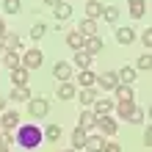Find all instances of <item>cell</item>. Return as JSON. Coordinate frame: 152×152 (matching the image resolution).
<instances>
[{
	"instance_id": "cell-9",
	"label": "cell",
	"mask_w": 152,
	"mask_h": 152,
	"mask_svg": "<svg viewBox=\"0 0 152 152\" xmlns=\"http://www.w3.org/2000/svg\"><path fill=\"white\" fill-rule=\"evenodd\" d=\"M3 64L8 66V69H17V66H22V56L17 50H6L3 53Z\"/></svg>"
},
{
	"instance_id": "cell-26",
	"label": "cell",
	"mask_w": 152,
	"mask_h": 152,
	"mask_svg": "<svg viewBox=\"0 0 152 152\" xmlns=\"http://www.w3.org/2000/svg\"><path fill=\"white\" fill-rule=\"evenodd\" d=\"M100 14H102V6L97 3V0H88V3H86V17H88V20H97Z\"/></svg>"
},
{
	"instance_id": "cell-7",
	"label": "cell",
	"mask_w": 152,
	"mask_h": 152,
	"mask_svg": "<svg viewBox=\"0 0 152 152\" xmlns=\"http://www.w3.org/2000/svg\"><path fill=\"white\" fill-rule=\"evenodd\" d=\"M97 83L102 88H108V91H113L119 86V77H116V72H102V75H97Z\"/></svg>"
},
{
	"instance_id": "cell-15",
	"label": "cell",
	"mask_w": 152,
	"mask_h": 152,
	"mask_svg": "<svg viewBox=\"0 0 152 152\" xmlns=\"http://www.w3.org/2000/svg\"><path fill=\"white\" fill-rule=\"evenodd\" d=\"M91 108H94V113H97V116H108V113L113 111V100H94Z\"/></svg>"
},
{
	"instance_id": "cell-39",
	"label": "cell",
	"mask_w": 152,
	"mask_h": 152,
	"mask_svg": "<svg viewBox=\"0 0 152 152\" xmlns=\"http://www.w3.org/2000/svg\"><path fill=\"white\" fill-rule=\"evenodd\" d=\"M6 36V25H3V20H0V39Z\"/></svg>"
},
{
	"instance_id": "cell-37",
	"label": "cell",
	"mask_w": 152,
	"mask_h": 152,
	"mask_svg": "<svg viewBox=\"0 0 152 152\" xmlns=\"http://www.w3.org/2000/svg\"><path fill=\"white\" fill-rule=\"evenodd\" d=\"M102 152H122V147H119V144H105Z\"/></svg>"
},
{
	"instance_id": "cell-24",
	"label": "cell",
	"mask_w": 152,
	"mask_h": 152,
	"mask_svg": "<svg viewBox=\"0 0 152 152\" xmlns=\"http://www.w3.org/2000/svg\"><path fill=\"white\" fill-rule=\"evenodd\" d=\"M91 58H94V56H88L86 50H77V53H75V64H77L80 69H88V66H91Z\"/></svg>"
},
{
	"instance_id": "cell-16",
	"label": "cell",
	"mask_w": 152,
	"mask_h": 152,
	"mask_svg": "<svg viewBox=\"0 0 152 152\" xmlns=\"http://www.w3.org/2000/svg\"><path fill=\"white\" fill-rule=\"evenodd\" d=\"M75 97L80 100V105H83V108H91V105H94V100H97L94 88H80V94H75Z\"/></svg>"
},
{
	"instance_id": "cell-4",
	"label": "cell",
	"mask_w": 152,
	"mask_h": 152,
	"mask_svg": "<svg viewBox=\"0 0 152 152\" xmlns=\"http://www.w3.org/2000/svg\"><path fill=\"white\" fill-rule=\"evenodd\" d=\"M97 127H100L105 136H116V130H119V124L113 122V116L108 113V116H97Z\"/></svg>"
},
{
	"instance_id": "cell-42",
	"label": "cell",
	"mask_w": 152,
	"mask_h": 152,
	"mask_svg": "<svg viewBox=\"0 0 152 152\" xmlns=\"http://www.w3.org/2000/svg\"><path fill=\"white\" fill-rule=\"evenodd\" d=\"M0 152H8V144H0Z\"/></svg>"
},
{
	"instance_id": "cell-21",
	"label": "cell",
	"mask_w": 152,
	"mask_h": 152,
	"mask_svg": "<svg viewBox=\"0 0 152 152\" xmlns=\"http://www.w3.org/2000/svg\"><path fill=\"white\" fill-rule=\"evenodd\" d=\"M102 147H105V141H102L100 136H88L83 149H86V152H102Z\"/></svg>"
},
{
	"instance_id": "cell-44",
	"label": "cell",
	"mask_w": 152,
	"mask_h": 152,
	"mask_svg": "<svg viewBox=\"0 0 152 152\" xmlns=\"http://www.w3.org/2000/svg\"><path fill=\"white\" fill-rule=\"evenodd\" d=\"M0 56H3V44H0Z\"/></svg>"
},
{
	"instance_id": "cell-23",
	"label": "cell",
	"mask_w": 152,
	"mask_h": 152,
	"mask_svg": "<svg viewBox=\"0 0 152 152\" xmlns=\"http://www.w3.org/2000/svg\"><path fill=\"white\" fill-rule=\"evenodd\" d=\"M100 17H102L105 22L113 25L116 20H119V8H116V6H102V14H100Z\"/></svg>"
},
{
	"instance_id": "cell-32",
	"label": "cell",
	"mask_w": 152,
	"mask_h": 152,
	"mask_svg": "<svg viewBox=\"0 0 152 152\" xmlns=\"http://www.w3.org/2000/svg\"><path fill=\"white\" fill-rule=\"evenodd\" d=\"M44 33H47V25H42V22H39V25H33V28H31V33H28V36H31L33 42H39Z\"/></svg>"
},
{
	"instance_id": "cell-14",
	"label": "cell",
	"mask_w": 152,
	"mask_h": 152,
	"mask_svg": "<svg viewBox=\"0 0 152 152\" xmlns=\"http://www.w3.org/2000/svg\"><path fill=\"white\" fill-rule=\"evenodd\" d=\"M77 83H80V88H94V83H97V75L91 72V69H83V72L77 75Z\"/></svg>"
},
{
	"instance_id": "cell-30",
	"label": "cell",
	"mask_w": 152,
	"mask_h": 152,
	"mask_svg": "<svg viewBox=\"0 0 152 152\" xmlns=\"http://www.w3.org/2000/svg\"><path fill=\"white\" fill-rule=\"evenodd\" d=\"M3 11L6 14H20L22 11V3H20V0H3Z\"/></svg>"
},
{
	"instance_id": "cell-35",
	"label": "cell",
	"mask_w": 152,
	"mask_h": 152,
	"mask_svg": "<svg viewBox=\"0 0 152 152\" xmlns=\"http://www.w3.org/2000/svg\"><path fill=\"white\" fill-rule=\"evenodd\" d=\"M136 66H138V69H144V72H147V69H152V58H149V56H141Z\"/></svg>"
},
{
	"instance_id": "cell-3",
	"label": "cell",
	"mask_w": 152,
	"mask_h": 152,
	"mask_svg": "<svg viewBox=\"0 0 152 152\" xmlns=\"http://www.w3.org/2000/svg\"><path fill=\"white\" fill-rule=\"evenodd\" d=\"M42 61H44V56H42V50H25V56H22V66L25 69H39L42 66Z\"/></svg>"
},
{
	"instance_id": "cell-19",
	"label": "cell",
	"mask_w": 152,
	"mask_h": 152,
	"mask_svg": "<svg viewBox=\"0 0 152 152\" xmlns=\"http://www.w3.org/2000/svg\"><path fill=\"white\" fill-rule=\"evenodd\" d=\"M116 42H119V44H133V42H136V31H133V28H119V31H116Z\"/></svg>"
},
{
	"instance_id": "cell-22",
	"label": "cell",
	"mask_w": 152,
	"mask_h": 152,
	"mask_svg": "<svg viewBox=\"0 0 152 152\" xmlns=\"http://www.w3.org/2000/svg\"><path fill=\"white\" fill-rule=\"evenodd\" d=\"M86 138H88V133L77 127V130L72 133V149H75V152H77V149H83V147H86Z\"/></svg>"
},
{
	"instance_id": "cell-34",
	"label": "cell",
	"mask_w": 152,
	"mask_h": 152,
	"mask_svg": "<svg viewBox=\"0 0 152 152\" xmlns=\"http://www.w3.org/2000/svg\"><path fill=\"white\" fill-rule=\"evenodd\" d=\"M144 119H147V116H144V111H141V108H136V111L127 116V122H133V124H144Z\"/></svg>"
},
{
	"instance_id": "cell-2",
	"label": "cell",
	"mask_w": 152,
	"mask_h": 152,
	"mask_svg": "<svg viewBox=\"0 0 152 152\" xmlns=\"http://www.w3.org/2000/svg\"><path fill=\"white\" fill-rule=\"evenodd\" d=\"M28 111H31V116H36V119L47 116V113H50V102H47V97H31V100H28Z\"/></svg>"
},
{
	"instance_id": "cell-41",
	"label": "cell",
	"mask_w": 152,
	"mask_h": 152,
	"mask_svg": "<svg viewBox=\"0 0 152 152\" xmlns=\"http://www.w3.org/2000/svg\"><path fill=\"white\" fill-rule=\"evenodd\" d=\"M0 111H6V100H3V97H0Z\"/></svg>"
},
{
	"instance_id": "cell-18",
	"label": "cell",
	"mask_w": 152,
	"mask_h": 152,
	"mask_svg": "<svg viewBox=\"0 0 152 152\" xmlns=\"http://www.w3.org/2000/svg\"><path fill=\"white\" fill-rule=\"evenodd\" d=\"M83 50L88 53V56H97V53L102 50V39H100V36H88L86 44H83Z\"/></svg>"
},
{
	"instance_id": "cell-43",
	"label": "cell",
	"mask_w": 152,
	"mask_h": 152,
	"mask_svg": "<svg viewBox=\"0 0 152 152\" xmlns=\"http://www.w3.org/2000/svg\"><path fill=\"white\" fill-rule=\"evenodd\" d=\"M130 3H144V0H130Z\"/></svg>"
},
{
	"instance_id": "cell-31",
	"label": "cell",
	"mask_w": 152,
	"mask_h": 152,
	"mask_svg": "<svg viewBox=\"0 0 152 152\" xmlns=\"http://www.w3.org/2000/svg\"><path fill=\"white\" fill-rule=\"evenodd\" d=\"M144 14H147V6L144 3H130V17H133V20H141Z\"/></svg>"
},
{
	"instance_id": "cell-28",
	"label": "cell",
	"mask_w": 152,
	"mask_h": 152,
	"mask_svg": "<svg viewBox=\"0 0 152 152\" xmlns=\"http://www.w3.org/2000/svg\"><path fill=\"white\" fill-rule=\"evenodd\" d=\"M42 136L47 138V141H58L61 138V127H58V124H47V127L42 130Z\"/></svg>"
},
{
	"instance_id": "cell-20",
	"label": "cell",
	"mask_w": 152,
	"mask_h": 152,
	"mask_svg": "<svg viewBox=\"0 0 152 152\" xmlns=\"http://www.w3.org/2000/svg\"><path fill=\"white\" fill-rule=\"evenodd\" d=\"M31 88L28 86H14L11 88V100H17V102H25V100H31Z\"/></svg>"
},
{
	"instance_id": "cell-11",
	"label": "cell",
	"mask_w": 152,
	"mask_h": 152,
	"mask_svg": "<svg viewBox=\"0 0 152 152\" xmlns=\"http://www.w3.org/2000/svg\"><path fill=\"white\" fill-rule=\"evenodd\" d=\"M28 72H31V69H25V66L11 69V83L14 86H28Z\"/></svg>"
},
{
	"instance_id": "cell-40",
	"label": "cell",
	"mask_w": 152,
	"mask_h": 152,
	"mask_svg": "<svg viewBox=\"0 0 152 152\" xmlns=\"http://www.w3.org/2000/svg\"><path fill=\"white\" fill-rule=\"evenodd\" d=\"M44 3H47V6H58L61 0H44Z\"/></svg>"
},
{
	"instance_id": "cell-6",
	"label": "cell",
	"mask_w": 152,
	"mask_h": 152,
	"mask_svg": "<svg viewBox=\"0 0 152 152\" xmlns=\"http://www.w3.org/2000/svg\"><path fill=\"white\" fill-rule=\"evenodd\" d=\"M116 77H119V86H133L136 83V66H122Z\"/></svg>"
},
{
	"instance_id": "cell-38",
	"label": "cell",
	"mask_w": 152,
	"mask_h": 152,
	"mask_svg": "<svg viewBox=\"0 0 152 152\" xmlns=\"http://www.w3.org/2000/svg\"><path fill=\"white\" fill-rule=\"evenodd\" d=\"M149 144H152V133L147 130V133H144V147H149Z\"/></svg>"
},
{
	"instance_id": "cell-46",
	"label": "cell",
	"mask_w": 152,
	"mask_h": 152,
	"mask_svg": "<svg viewBox=\"0 0 152 152\" xmlns=\"http://www.w3.org/2000/svg\"><path fill=\"white\" fill-rule=\"evenodd\" d=\"M86 3H88V0H86Z\"/></svg>"
},
{
	"instance_id": "cell-25",
	"label": "cell",
	"mask_w": 152,
	"mask_h": 152,
	"mask_svg": "<svg viewBox=\"0 0 152 152\" xmlns=\"http://www.w3.org/2000/svg\"><path fill=\"white\" fill-rule=\"evenodd\" d=\"M3 42H6V50H20L22 47V36H17V33H6Z\"/></svg>"
},
{
	"instance_id": "cell-33",
	"label": "cell",
	"mask_w": 152,
	"mask_h": 152,
	"mask_svg": "<svg viewBox=\"0 0 152 152\" xmlns=\"http://www.w3.org/2000/svg\"><path fill=\"white\" fill-rule=\"evenodd\" d=\"M83 44H86V39L80 36V33H69V47H75V50H83Z\"/></svg>"
},
{
	"instance_id": "cell-36",
	"label": "cell",
	"mask_w": 152,
	"mask_h": 152,
	"mask_svg": "<svg viewBox=\"0 0 152 152\" xmlns=\"http://www.w3.org/2000/svg\"><path fill=\"white\" fill-rule=\"evenodd\" d=\"M141 42L149 47V44H152V31H144V33H141Z\"/></svg>"
},
{
	"instance_id": "cell-45",
	"label": "cell",
	"mask_w": 152,
	"mask_h": 152,
	"mask_svg": "<svg viewBox=\"0 0 152 152\" xmlns=\"http://www.w3.org/2000/svg\"><path fill=\"white\" fill-rule=\"evenodd\" d=\"M66 152H75V149H66Z\"/></svg>"
},
{
	"instance_id": "cell-10",
	"label": "cell",
	"mask_w": 152,
	"mask_h": 152,
	"mask_svg": "<svg viewBox=\"0 0 152 152\" xmlns=\"http://www.w3.org/2000/svg\"><path fill=\"white\" fill-rule=\"evenodd\" d=\"M77 33H80L83 39H88V36H97V20H88V17H86V20L80 22Z\"/></svg>"
},
{
	"instance_id": "cell-27",
	"label": "cell",
	"mask_w": 152,
	"mask_h": 152,
	"mask_svg": "<svg viewBox=\"0 0 152 152\" xmlns=\"http://www.w3.org/2000/svg\"><path fill=\"white\" fill-rule=\"evenodd\" d=\"M69 17H72V6L61 0V3L56 6V20H69Z\"/></svg>"
},
{
	"instance_id": "cell-12",
	"label": "cell",
	"mask_w": 152,
	"mask_h": 152,
	"mask_svg": "<svg viewBox=\"0 0 152 152\" xmlns=\"http://www.w3.org/2000/svg\"><path fill=\"white\" fill-rule=\"evenodd\" d=\"M94 124H97V113L86 108L83 113H80V124H77V127H80V130H91Z\"/></svg>"
},
{
	"instance_id": "cell-29",
	"label": "cell",
	"mask_w": 152,
	"mask_h": 152,
	"mask_svg": "<svg viewBox=\"0 0 152 152\" xmlns=\"http://www.w3.org/2000/svg\"><path fill=\"white\" fill-rule=\"evenodd\" d=\"M113 91H116V97H119V100H136V94H133V86H116Z\"/></svg>"
},
{
	"instance_id": "cell-1",
	"label": "cell",
	"mask_w": 152,
	"mask_h": 152,
	"mask_svg": "<svg viewBox=\"0 0 152 152\" xmlns=\"http://www.w3.org/2000/svg\"><path fill=\"white\" fill-rule=\"evenodd\" d=\"M42 127H36V124H22L20 130H17V144L25 147V149H36L42 144Z\"/></svg>"
},
{
	"instance_id": "cell-5",
	"label": "cell",
	"mask_w": 152,
	"mask_h": 152,
	"mask_svg": "<svg viewBox=\"0 0 152 152\" xmlns=\"http://www.w3.org/2000/svg\"><path fill=\"white\" fill-rule=\"evenodd\" d=\"M0 127H3V130L20 127V116H17L14 111H0Z\"/></svg>"
},
{
	"instance_id": "cell-13",
	"label": "cell",
	"mask_w": 152,
	"mask_h": 152,
	"mask_svg": "<svg viewBox=\"0 0 152 152\" xmlns=\"http://www.w3.org/2000/svg\"><path fill=\"white\" fill-rule=\"evenodd\" d=\"M133 111H136V100H119L116 102V113H119L122 119H127Z\"/></svg>"
},
{
	"instance_id": "cell-17",
	"label": "cell",
	"mask_w": 152,
	"mask_h": 152,
	"mask_svg": "<svg viewBox=\"0 0 152 152\" xmlns=\"http://www.w3.org/2000/svg\"><path fill=\"white\" fill-rule=\"evenodd\" d=\"M53 75H56L61 83H64V80H69V77H72V69H69V64H66V61H61V64H56V66H53Z\"/></svg>"
},
{
	"instance_id": "cell-8",
	"label": "cell",
	"mask_w": 152,
	"mask_h": 152,
	"mask_svg": "<svg viewBox=\"0 0 152 152\" xmlns=\"http://www.w3.org/2000/svg\"><path fill=\"white\" fill-rule=\"evenodd\" d=\"M77 88L72 86V80H64V83H58V100H75Z\"/></svg>"
}]
</instances>
